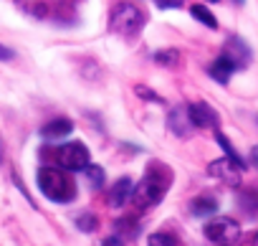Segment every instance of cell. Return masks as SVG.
<instances>
[{"label": "cell", "instance_id": "1", "mask_svg": "<svg viewBox=\"0 0 258 246\" xmlns=\"http://www.w3.org/2000/svg\"><path fill=\"white\" fill-rule=\"evenodd\" d=\"M165 168H160V165H152L147 173H145V178L140 180V185L132 190V201H135V206L140 208V211H147V208H152V206H157L160 201H162V195H165V190H167V185H170V173L165 175V178H160V173H162Z\"/></svg>", "mask_w": 258, "mask_h": 246}, {"label": "cell", "instance_id": "2", "mask_svg": "<svg viewBox=\"0 0 258 246\" xmlns=\"http://www.w3.org/2000/svg\"><path fill=\"white\" fill-rule=\"evenodd\" d=\"M38 188L46 198H51L56 203H69L76 193L71 175L61 168H41L38 170Z\"/></svg>", "mask_w": 258, "mask_h": 246}, {"label": "cell", "instance_id": "3", "mask_svg": "<svg viewBox=\"0 0 258 246\" xmlns=\"http://www.w3.org/2000/svg\"><path fill=\"white\" fill-rule=\"evenodd\" d=\"M142 26H145V16H142V11H140L137 6H132V3H119V6H114L111 18H109V28H111L114 33L129 38V36H137V33L142 31Z\"/></svg>", "mask_w": 258, "mask_h": 246}, {"label": "cell", "instance_id": "4", "mask_svg": "<svg viewBox=\"0 0 258 246\" xmlns=\"http://www.w3.org/2000/svg\"><path fill=\"white\" fill-rule=\"evenodd\" d=\"M205 236L210 241H215L218 246H228V243H235L240 238V226L238 221L228 218V216H220V218H213L205 223Z\"/></svg>", "mask_w": 258, "mask_h": 246}, {"label": "cell", "instance_id": "5", "mask_svg": "<svg viewBox=\"0 0 258 246\" xmlns=\"http://www.w3.org/2000/svg\"><path fill=\"white\" fill-rule=\"evenodd\" d=\"M58 168L61 170H84L89 165V150L81 142H69L63 147H58Z\"/></svg>", "mask_w": 258, "mask_h": 246}, {"label": "cell", "instance_id": "6", "mask_svg": "<svg viewBox=\"0 0 258 246\" xmlns=\"http://www.w3.org/2000/svg\"><path fill=\"white\" fill-rule=\"evenodd\" d=\"M208 173H210L213 178H218V180L228 183V185H240L243 168H240V165H235V163H233V160H228V158H220V160H213V163L208 165Z\"/></svg>", "mask_w": 258, "mask_h": 246}, {"label": "cell", "instance_id": "7", "mask_svg": "<svg viewBox=\"0 0 258 246\" xmlns=\"http://www.w3.org/2000/svg\"><path fill=\"white\" fill-rule=\"evenodd\" d=\"M187 117H190V122H192V127H200V130H205V127H218V114H215V109H213L210 104H205V102L190 104V107H187Z\"/></svg>", "mask_w": 258, "mask_h": 246}, {"label": "cell", "instance_id": "8", "mask_svg": "<svg viewBox=\"0 0 258 246\" xmlns=\"http://www.w3.org/2000/svg\"><path fill=\"white\" fill-rule=\"evenodd\" d=\"M223 56H225V59H230L235 69H243V66H248V61H250V48H248L238 36H233V38H228Z\"/></svg>", "mask_w": 258, "mask_h": 246}, {"label": "cell", "instance_id": "9", "mask_svg": "<svg viewBox=\"0 0 258 246\" xmlns=\"http://www.w3.org/2000/svg\"><path fill=\"white\" fill-rule=\"evenodd\" d=\"M71 130H74L71 119H66V117H58V119H51V122H46V125L41 127V135H43V140H48V142H56V140H63V137H69V135H71Z\"/></svg>", "mask_w": 258, "mask_h": 246}, {"label": "cell", "instance_id": "10", "mask_svg": "<svg viewBox=\"0 0 258 246\" xmlns=\"http://www.w3.org/2000/svg\"><path fill=\"white\" fill-rule=\"evenodd\" d=\"M170 130H172L175 135H180V137H187V135H190L192 122H190V117H187V107H177V109L170 112Z\"/></svg>", "mask_w": 258, "mask_h": 246}, {"label": "cell", "instance_id": "11", "mask_svg": "<svg viewBox=\"0 0 258 246\" xmlns=\"http://www.w3.org/2000/svg\"><path fill=\"white\" fill-rule=\"evenodd\" d=\"M132 190H135V185H132V180H129V178H121L111 190H109V206L111 208H116V206H124L129 198H132Z\"/></svg>", "mask_w": 258, "mask_h": 246}, {"label": "cell", "instance_id": "12", "mask_svg": "<svg viewBox=\"0 0 258 246\" xmlns=\"http://www.w3.org/2000/svg\"><path fill=\"white\" fill-rule=\"evenodd\" d=\"M208 71H210V76H213L215 81L228 84V81H230V76H233V71H235V66H233V61H230V59H225V56L220 54V56L210 64V69H208Z\"/></svg>", "mask_w": 258, "mask_h": 246}, {"label": "cell", "instance_id": "13", "mask_svg": "<svg viewBox=\"0 0 258 246\" xmlns=\"http://www.w3.org/2000/svg\"><path fill=\"white\" fill-rule=\"evenodd\" d=\"M16 3L31 18H46V13H48V3H46V0H16Z\"/></svg>", "mask_w": 258, "mask_h": 246}, {"label": "cell", "instance_id": "14", "mask_svg": "<svg viewBox=\"0 0 258 246\" xmlns=\"http://www.w3.org/2000/svg\"><path fill=\"white\" fill-rule=\"evenodd\" d=\"M190 13H192V18H195V21H200L203 26H208V28H213V31L218 28V21H215V16H213V13H210V11H208L203 3L192 6V8H190Z\"/></svg>", "mask_w": 258, "mask_h": 246}, {"label": "cell", "instance_id": "15", "mask_svg": "<svg viewBox=\"0 0 258 246\" xmlns=\"http://www.w3.org/2000/svg\"><path fill=\"white\" fill-rule=\"evenodd\" d=\"M190 211L195 216H210V213L218 211V201H213V198H195L190 203Z\"/></svg>", "mask_w": 258, "mask_h": 246}, {"label": "cell", "instance_id": "16", "mask_svg": "<svg viewBox=\"0 0 258 246\" xmlns=\"http://www.w3.org/2000/svg\"><path fill=\"white\" fill-rule=\"evenodd\" d=\"M152 59H155V64H160V66H177V64H180V51L165 48V51H157Z\"/></svg>", "mask_w": 258, "mask_h": 246}, {"label": "cell", "instance_id": "17", "mask_svg": "<svg viewBox=\"0 0 258 246\" xmlns=\"http://www.w3.org/2000/svg\"><path fill=\"white\" fill-rule=\"evenodd\" d=\"M84 173H86L89 188H94V190H96V188H101V185H104V170H101L99 165H91V163H89V165L84 168Z\"/></svg>", "mask_w": 258, "mask_h": 246}, {"label": "cell", "instance_id": "18", "mask_svg": "<svg viewBox=\"0 0 258 246\" xmlns=\"http://www.w3.org/2000/svg\"><path fill=\"white\" fill-rule=\"evenodd\" d=\"M215 140H218V145H220V147L225 150V158H228V160H233L235 165L245 168V163H243V160H240V155H238V153L233 150V145L228 142V137H225V135H220V132H218V137H215Z\"/></svg>", "mask_w": 258, "mask_h": 246}, {"label": "cell", "instance_id": "19", "mask_svg": "<svg viewBox=\"0 0 258 246\" xmlns=\"http://www.w3.org/2000/svg\"><path fill=\"white\" fill-rule=\"evenodd\" d=\"M147 243L150 246H177L175 236H170V233H152Z\"/></svg>", "mask_w": 258, "mask_h": 246}, {"label": "cell", "instance_id": "20", "mask_svg": "<svg viewBox=\"0 0 258 246\" xmlns=\"http://www.w3.org/2000/svg\"><path fill=\"white\" fill-rule=\"evenodd\" d=\"M76 226H79L81 231L91 233V231L96 228V218H94L91 213H84V216H79V218H76Z\"/></svg>", "mask_w": 258, "mask_h": 246}, {"label": "cell", "instance_id": "21", "mask_svg": "<svg viewBox=\"0 0 258 246\" xmlns=\"http://www.w3.org/2000/svg\"><path fill=\"white\" fill-rule=\"evenodd\" d=\"M116 228H119V231H126L129 236H135V233H137V226H135V218H121V221L116 223Z\"/></svg>", "mask_w": 258, "mask_h": 246}, {"label": "cell", "instance_id": "22", "mask_svg": "<svg viewBox=\"0 0 258 246\" xmlns=\"http://www.w3.org/2000/svg\"><path fill=\"white\" fill-rule=\"evenodd\" d=\"M155 3H157L160 8L170 11V8H182V6H185V0H155Z\"/></svg>", "mask_w": 258, "mask_h": 246}, {"label": "cell", "instance_id": "23", "mask_svg": "<svg viewBox=\"0 0 258 246\" xmlns=\"http://www.w3.org/2000/svg\"><path fill=\"white\" fill-rule=\"evenodd\" d=\"M137 94H140V96H145L147 102H162V99H160L155 91H150L147 86H137Z\"/></svg>", "mask_w": 258, "mask_h": 246}, {"label": "cell", "instance_id": "24", "mask_svg": "<svg viewBox=\"0 0 258 246\" xmlns=\"http://www.w3.org/2000/svg\"><path fill=\"white\" fill-rule=\"evenodd\" d=\"M13 56H16V54H13L8 46H3V43H0V61H11Z\"/></svg>", "mask_w": 258, "mask_h": 246}, {"label": "cell", "instance_id": "25", "mask_svg": "<svg viewBox=\"0 0 258 246\" xmlns=\"http://www.w3.org/2000/svg\"><path fill=\"white\" fill-rule=\"evenodd\" d=\"M101 246H124V241H121V238H116V236H109Z\"/></svg>", "mask_w": 258, "mask_h": 246}, {"label": "cell", "instance_id": "26", "mask_svg": "<svg viewBox=\"0 0 258 246\" xmlns=\"http://www.w3.org/2000/svg\"><path fill=\"white\" fill-rule=\"evenodd\" d=\"M250 165H253V168L258 170V145H255V147L250 150Z\"/></svg>", "mask_w": 258, "mask_h": 246}, {"label": "cell", "instance_id": "27", "mask_svg": "<svg viewBox=\"0 0 258 246\" xmlns=\"http://www.w3.org/2000/svg\"><path fill=\"white\" fill-rule=\"evenodd\" d=\"M253 246H258V231H255V236H253V241H250Z\"/></svg>", "mask_w": 258, "mask_h": 246}, {"label": "cell", "instance_id": "28", "mask_svg": "<svg viewBox=\"0 0 258 246\" xmlns=\"http://www.w3.org/2000/svg\"><path fill=\"white\" fill-rule=\"evenodd\" d=\"M235 3H243V0H235Z\"/></svg>", "mask_w": 258, "mask_h": 246}, {"label": "cell", "instance_id": "29", "mask_svg": "<svg viewBox=\"0 0 258 246\" xmlns=\"http://www.w3.org/2000/svg\"><path fill=\"white\" fill-rule=\"evenodd\" d=\"M210 3H215V0H210Z\"/></svg>", "mask_w": 258, "mask_h": 246}, {"label": "cell", "instance_id": "30", "mask_svg": "<svg viewBox=\"0 0 258 246\" xmlns=\"http://www.w3.org/2000/svg\"><path fill=\"white\" fill-rule=\"evenodd\" d=\"M0 153H3V150H0Z\"/></svg>", "mask_w": 258, "mask_h": 246}]
</instances>
